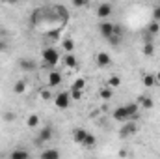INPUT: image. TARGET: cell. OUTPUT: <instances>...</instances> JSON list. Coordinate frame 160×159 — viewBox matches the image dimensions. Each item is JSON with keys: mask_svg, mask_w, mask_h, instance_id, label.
I'll use <instances>...</instances> for the list:
<instances>
[{"mask_svg": "<svg viewBox=\"0 0 160 159\" xmlns=\"http://www.w3.org/2000/svg\"><path fill=\"white\" fill-rule=\"evenodd\" d=\"M138 112H140V107L136 101H130L127 105H119L112 111V118L119 123H125V122H136L138 118Z\"/></svg>", "mask_w": 160, "mask_h": 159, "instance_id": "6da1fadb", "label": "cell"}, {"mask_svg": "<svg viewBox=\"0 0 160 159\" xmlns=\"http://www.w3.org/2000/svg\"><path fill=\"white\" fill-rule=\"evenodd\" d=\"M41 60H43V64L45 66H56L60 60H62V56H60V52H58V49L56 47H45L43 51H41Z\"/></svg>", "mask_w": 160, "mask_h": 159, "instance_id": "7a4b0ae2", "label": "cell"}, {"mask_svg": "<svg viewBox=\"0 0 160 159\" xmlns=\"http://www.w3.org/2000/svg\"><path fill=\"white\" fill-rule=\"evenodd\" d=\"M71 92L69 90H63V92H58L56 96H54V105H56V109H60V111H65V109H69L71 107Z\"/></svg>", "mask_w": 160, "mask_h": 159, "instance_id": "3957f363", "label": "cell"}, {"mask_svg": "<svg viewBox=\"0 0 160 159\" xmlns=\"http://www.w3.org/2000/svg\"><path fill=\"white\" fill-rule=\"evenodd\" d=\"M97 17L101 19V21H108L110 19V15L114 13V6L110 4V2H101L99 6H97Z\"/></svg>", "mask_w": 160, "mask_h": 159, "instance_id": "277c9868", "label": "cell"}, {"mask_svg": "<svg viewBox=\"0 0 160 159\" xmlns=\"http://www.w3.org/2000/svg\"><path fill=\"white\" fill-rule=\"evenodd\" d=\"M136 133H138V123L136 122H125V123H121V127H119L121 139H128V137H132Z\"/></svg>", "mask_w": 160, "mask_h": 159, "instance_id": "5b68a950", "label": "cell"}, {"mask_svg": "<svg viewBox=\"0 0 160 159\" xmlns=\"http://www.w3.org/2000/svg\"><path fill=\"white\" fill-rule=\"evenodd\" d=\"M52 135H54V129H52L50 125H45V127L39 131V135L36 137V140H34V142H36V144H39V146H41V144H45V142H50Z\"/></svg>", "mask_w": 160, "mask_h": 159, "instance_id": "8992f818", "label": "cell"}, {"mask_svg": "<svg viewBox=\"0 0 160 159\" xmlns=\"http://www.w3.org/2000/svg\"><path fill=\"white\" fill-rule=\"evenodd\" d=\"M95 62H97L99 68H110V66H112V56H110L106 51H99V52L95 54Z\"/></svg>", "mask_w": 160, "mask_h": 159, "instance_id": "52a82bcc", "label": "cell"}, {"mask_svg": "<svg viewBox=\"0 0 160 159\" xmlns=\"http://www.w3.org/2000/svg\"><path fill=\"white\" fill-rule=\"evenodd\" d=\"M114 28H116V25L110 23V21H101V23H99V32H101V36L106 38V40L114 34Z\"/></svg>", "mask_w": 160, "mask_h": 159, "instance_id": "ba28073f", "label": "cell"}, {"mask_svg": "<svg viewBox=\"0 0 160 159\" xmlns=\"http://www.w3.org/2000/svg\"><path fill=\"white\" fill-rule=\"evenodd\" d=\"M9 159H30V152L24 146H15L9 152Z\"/></svg>", "mask_w": 160, "mask_h": 159, "instance_id": "9c48e42d", "label": "cell"}, {"mask_svg": "<svg viewBox=\"0 0 160 159\" xmlns=\"http://www.w3.org/2000/svg\"><path fill=\"white\" fill-rule=\"evenodd\" d=\"M52 11H54V13H58V15H56V19H58L62 25H65V23L69 21V11H67L63 6H60V4H58V6H54V8H52Z\"/></svg>", "mask_w": 160, "mask_h": 159, "instance_id": "30bf717a", "label": "cell"}, {"mask_svg": "<svg viewBox=\"0 0 160 159\" xmlns=\"http://www.w3.org/2000/svg\"><path fill=\"white\" fill-rule=\"evenodd\" d=\"M136 103H138V107H142V109H153L155 107V99L151 97V96H138V99H136Z\"/></svg>", "mask_w": 160, "mask_h": 159, "instance_id": "8fae6325", "label": "cell"}, {"mask_svg": "<svg viewBox=\"0 0 160 159\" xmlns=\"http://www.w3.org/2000/svg\"><path fill=\"white\" fill-rule=\"evenodd\" d=\"M62 80H63V77H62L60 71H50L47 82H48V88H58V86L62 84Z\"/></svg>", "mask_w": 160, "mask_h": 159, "instance_id": "7c38bea8", "label": "cell"}, {"mask_svg": "<svg viewBox=\"0 0 160 159\" xmlns=\"http://www.w3.org/2000/svg\"><path fill=\"white\" fill-rule=\"evenodd\" d=\"M19 68H21V71H26V73L36 71V60H32V58H21L19 60Z\"/></svg>", "mask_w": 160, "mask_h": 159, "instance_id": "4fadbf2b", "label": "cell"}, {"mask_svg": "<svg viewBox=\"0 0 160 159\" xmlns=\"http://www.w3.org/2000/svg\"><path fill=\"white\" fill-rule=\"evenodd\" d=\"M88 133H89V131H86V129H82V127H77V129L73 131V140L82 146L84 140H86V137H88Z\"/></svg>", "mask_w": 160, "mask_h": 159, "instance_id": "5bb4252c", "label": "cell"}, {"mask_svg": "<svg viewBox=\"0 0 160 159\" xmlns=\"http://www.w3.org/2000/svg\"><path fill=\"white\" fill-rule=\"evenodd\" d=\"M39 159H60V150H56V148H45L41 152Z\"/></svg>", "mask_w": 160, "mask_h": 159, "instance_id": "9a60e30c", "label": "cell"}, {"mask_svg": "<svg viewBox=\"0 0 160 159\" xmlns=\"http://www.w3.org/2000/svg\"><path fill=\"white\" fill-rule=\"evenodd\" d=\"M63 64H65V68L73 69V68H77V66H78V60H77V56H75L73 52H69V54H65V56H63Z\"/></svg>", "mask_w": 160, "mask_h": 159, "instance_id": "2e32d148", "label": "cell"}, {"mask_svg": "<svg viewBox=\"0 0 160 159\" xmlns=\"http://www.w3.org/2000/svg\"><path fill=\"white\" fill-rule=\"evenodd\" d=\"M99 96H101V99H102V101H110V99L114 97V90H112V88H108V86H102V88L99 90Z\"/></svg>", "mask_w": 160, "mask_h": 159, "instance_id": "e0dca14e", "label": "cell"}, {"mask_svg": "<svg viewBox=\"0 0 160 159\" xmlns=\"http://www.w3.org/2000/svg\"><path fill=\"white\" fill-rule=\"evenodd\" d=\"M142 82H143V86H145V88H153V86L157 84L155 73H145V75L142 77Z\"/></svg>", "mask_w": 160, "mask_h": 159, "instance_id": "ac0fdd59", "label": "cell"}, {"mask_svg": "<svg viewBox=\"0 0 160 159\" xmlns=\"http://www.w3.org/2000/svg\"><path fill=\"white\" fill-rule=\"evenodd\" d=\"M26 92V80L19 79L15 84H13V94H17V96H21V94H24Z\"/></svg>", "mask_w": 160, "mask_h": 159, "instance_id": "d6986e66", "label": "cell"}, {"mask_svg": "<svg viewBox=\"0 0 160 159\" xmlns=\"http://www.w3.org/2000/svg\"><path fill=\"white\" fill-rule=\"evenodd\" d=\"M62 47H63L65 54H69V52L75 51V41L71 40V38H65V40H62Z\"/></svg>", "mask_w": 160, "mask_h": 159, "instance_id": "ffe728a7", "label": "cell"}, {"mask_svg": "<svg viewBox=\"0 0 160 159\" xmlns=\"http://www.w3.org/2000/svg\"><path fill=\"white\" fill-rule=\"evenodd\" d=\"M30 21H32V25H39L41 21H43V9H41V8H38V9H34V11H32Z\"/></svg>", "mask_w": 160, "mask_h": 159, "instance_id": "44dd1931", "label": "cell"}, {"mask_svg": "<svg viewBox=\"0 0 160 159\" xmlns=\"http://www.w3.org/2000/svg\"><path fill=\"white\" fill-rule=\"evenodd\" d=\"M142 51H143L145 56H153V54H155V43H153V41H145Z\"/></svg>", "mask_w": 160, "mask_h": 159, "instance_id": "7402d4cb", "label": "cell"}, {"mask_svg": "<svg viewBox=\"0 0 160 159\" xmlns=\"http://www.w3.org/2000/svg\"><path fill=\"white\" fill-rule=\"evenodd\" d=\"M95 144H97V137H95L93 133H88V137H86V140H84L82 146H84V148H93Z\"/></svg>", "mask_w": 160, "mask_h": 159, "instance_id": "603a6c76", "label": "cell"}, {"mask_svg": "<svg viewBox=\"0 0 160 159\" xmlns=\"http://www.w3.org/2000/svg\"><path fill=\"white\" fill-rule=\"evenodd\" d=\"M84 88H86V80L78 77V79L73 80V84H71V90H78V92H84Z\"/></svg>", "mask_w": 160, "mask_h": 159, "instance_id": "cb8c5ba5", "label": "cell"}, {"mask_svg": "<svg viewBox=\"0 0 160 159\" xmlns=\"http://www.w3.org/2000/svg\"><path fill=\"white\" fill-rule=\"evenodd\" d=\"M147 32H149V34H153V36H157V34L160 32V23L151 21V23L147 25Z\"/></svg>", "mask_w": 160, "mask_h": 159, "instance_id": "d4e9b609", "label": "cell"}, {"mask_svg": "<svg viewBox=\"0 0 160 159\" xmlns=\"http://www.w3.org/2000/svg\"><path fill=\"white\" fill-rule=\"evenodd\" d=\"M26 125H28V127H38V125H39V116H38V114H30L28 120H26Z\"/></svg>", "mask_w": 160, "mask_h": 159, "instance_id": "484cf974", "label": "cell"}, {"mask_svg": "<svg viewBox=\"0 0 160 159\" xmlns=\"http://www.w3.org/2000/svg\"><path fill=\"white\" fill-rule=\"evenodd\" d=\"M119 84H121V79L118 77V75H110V79H108V88L114 90V88H118Z\"/></svg>", "mask_w": 160, "mask_h": 159, "instance_id": "4316f807", "label": "cell"}, {"mask_svg": "<svg viewBox=\"0 0 160 159\" xmlns=\"http://www.w3.org/2000/svg\"><path fill=\"white\" fill-rule=\"evenodd\" d=\"M153 21H155V23H160V6L158 4L153 8Z\"/></svg>", "mask_w": 160, "mask_h": 159, "instance_id": "83f0119b", "label": "cell"}, {"mask_svg": "<svg viewBox=\"0 0 160 159\" xmlns=\"http://www.w3.org/2000/svg\"><path fill=\"white\" fill-rule=\"evenodd\" d=\"M71 92V99L73 101H80L82 99V92H78V90H69Z\"/></svg>", "mask_w": 160, "mask_h": 159, "instance_id": "f1b7e54d", "label": "cell"}, {"mask_svg": "<svg viewBox=\"0 0 160 159\" xmlns=\"http://www.w3.org/2000/svg\"><path fill=\"white\" fill-rule=\"evenodd\" d=\"M60 28H56V30H52V32H47V38H50V40H58L60 38Z\"/></svg>", "mask_w": 160, "mask_h": 159, "instance_id": "f546056e", "label": "cell"}, {"mask_svg": "<svg viewBox=\"0 0 160 159\" xmlns=\"http://www.w3.org/2000/svg\"><path fill=\"white\" fill-rule=\"evenodd\" d=\"M4 120H6L8 123H11V122H15V112H11V111H8V112H4Z\"/></svg>", "mask_w": 160, "mask_h": 159, "instance_id": "4dcf8cb0", "label": "cell"}, {"mask_svg": "<svg viewBox=\"0 0 160 159\" xmlns=\"http://www.w3.org/2000/svg\"><path fill=\"white\" fill-rule=\"evenodd\" d=\"M41 97H43L45 101H48V99L52 97V94H50V90H41Z\"/></svg>", "mask_w": 160, "mask_h": 159, "instance_id": "1f68e13d", "label": "cell"}, {"mask_svg": "<svg viewBox=\"0 0 160 159\" xmlns=\"http://www.w3.org/2000/svg\"><path fill=\"white\" fill-rule=\"evenodd\" d=\"M86 4H88L86 0H75V2H73V6H77V8H82V6H86Z\"/></svg>", "mask_w": 160, "mask_h": 159, "instance_id": "d6a6232c", "label": "cell"}, {"mask_svg": "<svg viewBox=\"0 0 160 159\" xmlns=\"http://www.w3.org/2000/svg\"><path fill=\"white\" fill-rule=\"evenodd\" d=\"M155 79H157V84H160V71H157V73H155Z\"/></svg>", "mask_w": 160, "mask_h": 159, "instance_id": "836d02e7", "label": "cell"}]
</instances>
